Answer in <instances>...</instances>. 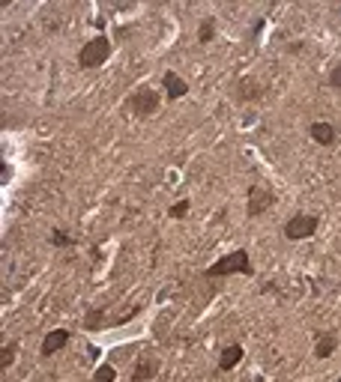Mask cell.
I'll return each instance as SVG.
<instances>
[{"mask_svg":"<svg viewBox=\"0 0 341 382\" xmlns=\"http://www.w3.org/2000/svg\"><path fill=\"white\" fill-rule=\"evenodd\" d=\"M15 353H18V344H6L3 347V358H0V367L9 370V365L15 361Z\"/></svg>","mask_w":341,"mask_h":382,"instance_id":"2e32d148","label":"cell"},{"mask_svg":"<svg viewBox=\"0 0 341 382\" xmlns=\"http://www.w3.org/2000/svg\"><path fill=\"white\" fill-rule=\"evenodd\" d=\"M51 245H54V248H75L78 242L66 233V230H51Z\"/></svg>","mask_w":341,"mask_h":382,"instance_id":"9a60e30c","label":"cell"},{"mask_svg":"<svg viewBox=\"0 0 341 382\" xmlns=\"http://www.w3.org/2000/svg\"><path fill=\"white\" fill-rule=\"evenodd\" d=\"M162 87H165V99H170V102H177V99L189 96V84L174 72V69H168V72L162 75Z\"/></svg>","mask_w":341,"mask_h":382,"instance_id":"ba28073f","label":"cell"},{"mask_svg":"<svg viewBox=\"0 0 341 382\" xmlns=\"http://www.w3.org/2000/svg\"><path fill=\"white\" fill-rule=\"evenodd\" d=\"M320 227V215L315 213H296L285 221V239L290 242H299V239H312Z\"/></svg>","mask_w":341,"mask_h":382,"instance_id":"277c9868","label":"cell"},{"mask_svg":"<svg viewBox=\"0 0 341 382\" xmlns=\"http://www.w3.org/2000/svg\"><path fill=\"white\" fill-rule=\"evenodd\" d=\"M189 206H192V204H189V200H180V204H174V206L168 209V215H170V218H186Z\"/></svg>","mask_w":341,"mask_h":382,"instance_id":"e0dca14e","label":"cell"},{"mask_svg":"<svg viewBox=\"0 0 341 382\" xmlns=\"http://www.w3.org/2000/svg\"><path fill=\"white\" fill-rule=\"evenodd\" d=\"M234 99H237L239 105H248V102H260V99H264V84H260L257 78H252V75L239 78V81L234 84Z\"/></svg>","mask_w":341,"mask_h":382,"instance_id":"8992f818","label":"cell"},{"mask_svg":"<svg viewBox=\"0 0 341 382\" xmlns=\"http://www.w3.org/2000/svg\"><path fill=\"white\" fill-rule=\"evenodd\" d=\"M111 51H114L111 39H108L105 33H99L93 39H87L84 48L78 51V66H81V69H99L102 63H108Z\"/></svg>","mask_w":341,"mask_h":382,"instance_id":"7a4b0ae2","label":"cell"},{"mask_svg":"<svg viewBox=\"0 0 341 382\" xmlns=\"http://www.w3.org/2000/svg\"><path fill=\"white\" fill-rule=\"evenodd\" d=\"M338 382H341V376H338Z\"/></svg>","mask_w":341,"mask_h":382,"instance_id":"d6986e66","label":"cell"},{"mask_svg":"<svg viewBox=\"0 0 341 382\" xmlns=\"http://www.w3.org/2000/svg\"><path fill=\"white\" fill-rule=\"evenodd\" d=\"M162 370V361L153 358V356H141L138 358V365L132 370V382H150V379H156V374Z\"/></svg>","mask_w":341,"mask_h":382,"instance_id":"30bf717a","label":"cell"},{"mask_svg":"<svg viewBox=\"0 0 341 382\" xmlns=\"http://www.w3.org/2000/svg\"><path fill=\"white\" fill-rule=\"evenodd\" d=\"M273 206H276V194L267 185H248V191H246V215L248 218H260Z\"/></svg>","mask_w":341,"mask_h":382,"instance_id":"5b68a950","label":"cell"},{"mask_svg":"<svg viewBox=\"0 0 341 382\" xmlns=\"http://www.w3.org/2000/svg\"><path fill=\"white\" fill-rule=\"evenodd\" d=\"M326 81H329V87H333V90H341V63H335L333 69H329Z\"/></svg>","mask_w":341,"mask_h":382,"instance_id":"ac0fdd59","label":"cell"},{"mask_svg":"<svg viewBox=\"0 0 341 382\" xmlns=\"http://www.w3.org/2000/svg\"><path fill=\"white\" fill-rule=\"evenodd\" d=\"M308 138H312L315 144H320V147H333V144H335V138H338V132H335V126H333V123L315 119V123L308 126Z\"/></svg>","mask_w":341,"mask_h":382,"instance_id":"9c48e42d","label":"cell"},{"mask_svg":"<svg viewBox=\"0 0 341 382\" xmlns=\"http://www.w3.org/2000/svg\"><path fill=\"white\" fill-rule=\"evenodd\" d=\"M338 349V335L335 331H324L315 344V358H329Z\"/></svg>","mask_w":341,"mask_h":382,"instance_id":"7c38bea8","label":"cell"},{"mask_svg":"<svg viewBox=\"0 0 341 382\" xmlns=\"http://www.w3.org/2000/svg\"><path fill=\"white\" fill-rule=\"evenodd\" d=\"M159 108H162V96H159L153 87H147V84L135 87V90H132V96L126 99V110H132V114H135V117H141V119L153 117Z\"/></svg>","mask_w":341,"mask_h":382,"instance_id":"3957f363","label":"cell"},{"mask_svg":"<svg viewBox=\"0 0 341 382\" xmlns=\"http://www.w3.org/2000/svg\"><path fill=\"white\" fill-rule=\"evenodd\" d=\"M213 39H216V18L207 15L204 22L198 24V42H200V45H209Z\"/></svg>","mask_w":341,"mask_h":382,"instance_id":"4fadbf2b","label":"cell"},{"mask_svg":"<svg viewBox=\"0 0 341 382\" xmlns=\"http://www.w3.org/2000/svg\"><path fill=\"white\" fill-rule=\"evenodd\" d=\"M69 338H72V335H69L66 329H51V331H48V335L42 338L39 356H42V358H51L54 353H60V349H63V347L69 344Z\"/></svg>","mask_w":341,"mask_h":382,"instance_id":"52a82bcc","label":"cell"},{"mask_svg":"<svg viewBox=\"0 0 341 382\" xmlns=\"http://www.w3.org/2000/svg\"><path fill=\"white\" fill-rule=\"evenodd\" d=\"M243 356H246L243 347H239V344H230L225 353H222V358H219V367H216V370H219V374H228V370H234L239 361H243Z\"/></svg>","mask_w":341,"mask_h":382,"instance_id":"8fae6325","label":"cell"},{"mask_svg":"<svg viewBox=\"0 0 341 382\" xmlns=\"http://www.w3.org/2000/svg\"><path fill=\"white\" fill-rule=\"evenodd\" d=\"M93 382H117V367L114 365H99L96 367V374H93Z\"/></svg>","mask_w":341,"mask_h":382,"instance_id":"5bb4252c","label":"cell"},{"mask_svg":"<svg viewBox=\"0 0 341 382\" xmlns=\"http://www.w3.org/2000/svg\"><path fill=\"white\" fill-rule=\"evenodd\" d=\"M225 275H255V266H252V257H248L246 248H237L230 254L219 257L213 266L204 269V278H225Z\"/></svg>","mask_w":341,"mask_h":382,"instance_id":"6da1fadb","label":"cell"}]
</instances>
